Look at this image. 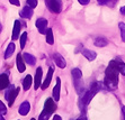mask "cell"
<instances>
[{
	"mask_svg": "<svg viewBox=\"0 0 125 120\" xmlns=\"http://www.w3.org/2000/svg\"><path fill=\"white\" fill-rule=\"evenodd\" d=\"M118 70L116 66L109 62L107 69L105 70V79H104V84L108 90H116L118 86Z\"/></svg>",
	"mask_w": 125,
	"mask_h": 120,
	"instance_id": "6da1fadb",
	"label": "cell"
},
{
	"mask_svg": "<svg viewBox=\"0 0 125 120\" xmlns=\"http://www.w3.org/2000/svg\"><path fill=\"white\" fill-rule=\"evenodd\" d=\"M56 110V104L54 102V100L53 99H47L45 101V104H44V109L42 113L40 114V118L38 120H49V118L51 117L53 114V112Z\"/></svg>",
	"mask_w": 125,
	"mask_h": 120,
	"instance_id": "7a4b0ae2",
	"label": "cell"
},
{
	"mask_svg": "<svg viewBox=\"0 0 125 120\" xmlns=\"http://www.w3.org/2000/svg\"><path fill=\"white\" fill-rule=\"evenodd\" d=\"M71 74H72V79L73 82H74V86H76V90L78 91L79 93H81L82 90H83V82H82V72L79 69H72L71 71Z\"/></svg>",
	"mask_w": 125,
	"mask_h": 120,
	"instance_id": "3957f363",
	"label": "cell"
},
{
	"mask_svg": "<svg viewBox=\"0 0 125 120\" xmlns=\"http://www.w3.org/2000/svg\"><path fill=\"white\" fill-rule=\"evenodd\" d=\"M7 88H8V90L6 91L5 98H6V100L8 101L9 107H11V105L14 104V102H15V99L17 98L18 93L21 92V89H19V88H15L12 84H9Z\"/></svg>",
	"mask_w": 125,
	"mask_h": 120,
	"instance_id": "277c9868",
	"label": "cell"
},
{
	"mask_svg": "<svg viewBox=\"0 0 125 120\" xmlns=\"http://www.w3.org/2000/svg\"><path fill=\"white\" fill-rule=\"evenodd\" d=\"M96 93H97V91L95 90V89L91 88L90 90L87 91V92L82 95L81 100H80V107H81L82 110H84V109H86V107L89 104V102H90L91 99L95 97V94H96Z\"/></svg>",
	"mask_w": 125,
	"mask_h": 120,
	"instance_id": "5b68a950",
	"label": "cell"
},
{
	"mask_svg": "<svg viewBox=\"0 0 125 120\" xmlns=\"http://www.w3.org/2000/svg\"><path fill=\"white\" fill-rule=\"evenodd\" d=\"M49 9L54 14H60L62 10V0H45Z\"/></svg>",
	"mask_w": 125,
	"mask_h": 120,
	"instance_id": "8992f818",
	"label": "cell"
},
{
	"mask_svg": "<svg viewBox=\"0 0 125 120\" xmlns=\"http://www.w3.org/2000/svg\"><path fill=\"white\" fill-rule=\"evenodd\" d=\"M53 61L55 62L56 66H59L60 69H64L65 66H67V63H65V60H64V57L61 55V54H59V53L53 54Z\"/></svg>",
	"mask_w": 125,
	"mask_h": 120,
	"instance_id": "52a82bcc",
	"label": "cell"
},
{
	"mask_svg": "<svg viewBox=\"0 0 125 120\" xmlns=\"http://www.w3.org/2000/svg\"><path fill=\"white\" fill-rule=\"evenodd\" d=\"M60 91H61V80H60V77H56V84L52 92L54 101H59L60 100Z\"/></svg>",
	"mask_w": 125,
	"mask_h": 120,
	"instance_id": "ba28073f",
	"label": "cell"
},
{
	"mask_svg": "<svg viewBox=\"0 0 125 120\" xmlns=\"http://www.w3.org/2000/svg\"><path fill=\"white\" fill-rule=\"evenodd\" d=\"M42 76H43V71H42V68H37V70H36V74H35V83H34L35 90H37L38 88H41Z\"/></svg>",
	"mask_w": 125,
	"mask_h": 120,
	"instance_id": "9c48e42d",
	"label": "cell"
},
{
	"mask_svg": "<svg viewBox=\"0 0 125 120\" xmlns=\"http://www.w3.org/2000/svg\"><path fill=\"white\" fill-rule=\"evenodd\" d=\"M36 27H37L38 32L41 33V34H45L46 32V26H47V20L46 19H44V18H38L37 20H36Z\"/></svg>",
	"mask_w": 125,
	"mask_h": 120,
	"instance_id": "30bf717a",
	"label": "cell"
},
{
	"mask_svg": "<svg viewBox=\"0 0 125 120\" xmlns=\"http://www.w3.org/2000/svg\"><path fill=\"white\" fill-rule=\"evenodd\" d=\"M52 77H53V69L50 68L49 72H47V75H46V79L44 80L43 84H41L42 90H45L46 88H49V85L51 84V81H52Z\"/></svg>",
	"mask_w": 125,
	"mask_h": 120,
	"instance_id": "8fae6325",
	"label": "cell"
},
{
	"mask_svg": "<svg viewBox=\"0 0 125 120\" xmlns=\"http://www.w3.org/2000/svg\"><path fill=\"white\" fill-rule=\"evenodd\" d=\"M112 63L116 66V69L118 70L119 73L123 74V75H125V63L122 61V60H119V59L113 60V61H112Z\"/></svg>",
	"mask_w": 125,
	"mask_h": 120,
	"instance_id": "7c38bea8",
	"label": "cell"
},
{
	"mask_svg": "<svg viewBox=\"0 0 125 120\" xmlns=\"http://www.w3.org/2000/svg\"><path fill=\"white\" fill-rule=\"evenodd\" d=\"M16 63H17V70L19 73H23L26 70V66H25V62L23 60V55L18 54L17 57H16Z\"/></svg>",
	"mask_w": 125,
	"mask_h": 120,
	"instance_id": "4fadbf2b",
	"label": "cell"
},
{
	"mask_svg": "<svg viewBox=\"0 0 125 120\" xmlns=\"http://www.w3.org/2000/svg\"><path fill=\"white\" fill-rule=\"evenodd\" d=\"M29 110H31V104H29V102L28 101H24L21 104L19 109H18V112H19V114H21V116H26V114H28Z\"/></svg>",
	"mask_w": 125,
	"mask_h": 120,
	"instance_id": "5bb4252c",
	"label": "cell"
},
{
	"mask_svg": "<svg viewBox=\"0 0 125 120\" xmlns=\"http://www.w3.org/2000/svg\"><path fill=\"white\" fill-rule=\"evenodd\" d=\"M23 60H24V62L27 63L28 65H35V63H36L35 56L32 55V54H29V53H24L23 54Z\"/></svg>",
	"mask_w": 125,
	"mask_h": 120,
	"instance_id": "9a60e30c",
	"label": "cell"
},
{
	"mask_svg": "<svg viewBox=\"0 0 125 120\" xmlns=\"http://www.w3.org/2000/svg\"><path fill=\"white\" fill-rule=\"evenodd\" d=\"M82 55H83L88 61H94V60L97 57L96 52H94V51H91V50H87V48L82 50Z\"/></svg>",
	"mask_w": 125,
	"mask_h": 120,
	"instance_id": "2e32d148",
	"label": "cell"
},
{
	"mask_svg": "<svg viewBox=\"0 0 125 120\" xmlns=\"http://www.w3.org/2000/svg\"><path fill=\"white\" fill-rule=\"evenodd\" d=\"M21 23L19 20H15L14 24V32H12V39L16 41L19 38V32H21Z\"/></svg>",
	"mask_w": 125,
	"mask_h": 120,
	"instance_id": "e0dca14e",
	"label": "cell"
},
{
	"mask_svg": "<svg viewBox=\"0 0 125 120\" xmlns=\"http://www.w3.org/2000/svg\"><path fill=\"white\" fill-rule=\"evenodd\" d=\"M9 85V76L7 74H1L0 75V90H3L6 89Z\"/></svg>",
	"mask_w": 125,
	"mask_h": 120,
	"instance_id": "ac0fdd59",
	"label": "cell"
},
{
	"mask_svg": "<svg viewBox=\"0 0 125 120\" xmlns=\"http://www.w3.org/2000/svg\"><path fill=\"white\" fill-rule=\"evenodd\" d=\"M21 16L23 18H27V19L32 18V16H33V8H31L29 6L24 7L23 10L21 11Z\"/></svg>",
	"mask_w": 125,
	"mask_h": 120,
	"instance_id": "d6986e66",
	"label": "cell"
},
{
	"mask_svg": "<svg viewBox=\"0 0 125 120\" xmlns=\"http://www.w3.org/2000/svg\"><path fill=\"white\" fill-rule=\"evenodd\" d=\"M94 43H95V45L97 47H105V46H107L108 41L105 37H97Z\"/></svg>",
	"mask_w": 125,
	"mask_h": 120,
	"instance_id": "ffe728a7",
	"label": "cell"
},
{
	"mask_svg": "<svg viewBox=\"0 0 125 120\" xmlns=\"http://www.w3.org/2000/svg\"><path fill=\"white\" fill-rule=\"evenodd\" d=\"M32 81H33L32 76H31V75H26V77H25V79H24V81H23V88H24V90H25V91H28L29 90L31 85H32Z\"/></svg>",
	"mask_w": 125,
	"mask_h": 120,
	"instance_id": "44dd1931",
	"label": "cell"
},
{
	"mask_svg": "<svg viewBox=\"0 0 125 120\" xmlns=\"http://www.w3.org/2000/svg\"><path fill=\"white\" fill-rule=\"evenodd\" d=\"M45 35H46V43L50 45H53L54 44V38H53V30L51 28L45 32Z\"/></svg>",
	"mask_w": 125,
	"mask_h": 120,
	"instance_id": "7402d4cb",
	"label": "cell"
},
{
	"mask_svg": "<svg viewBox=\"0 0 125 120\" xmlns=\"http://www.w3.org/2000/svg\"><path fill=\"white\" fill-rule=\"evenodd\" d=\"M15 44L14 43H10V44L8 45V47H7L6 50V53H5V59H9L10 56L12 55V53L15 52Z\"/></svg>",
	"mask_w": 125,
	"mask_h": 120,
	"instance_id": "603a6c76",
	"label": "cell"
},
{
	"mask_svg": "<svg viewBox=\"0 0 125 120\" xmlns=\"http://www.w3.org/2000/svg\"><path fill=\"white\" fill-rule=\"evenodd\" d=\"M21 48H24L26 45V41H27V33H23L21 35Z\"/></svg>",
	"mask_w": 125,
	"mask_h": 120,
	"instance_id": "cb8c5ba5",
	"label": "cell"
},
{
	"mask_svg": "<svg viewBox=\"0 0 125 120\" xmlns=\"http://www.w3.org/2000/svg\"><path fill=\"white\" fill-rule=\"evenodd\" d=\"M119 30H121V37L122 41L125 43V24L124 23H119Z\"/></svg>",
	"mask_w": 125,
	"mask_h": 120,
	"instance_id": "d4e9b609",
	"label": "cell"
},
{
	"mask_svg": "<svg viewBox=\"0 0 125 120\" xmlns=\"http://www.w3.org/2000/svg\"><path fill=\"white\" fill-rule=\"evenodd\" d=\"M27 6H29L31 8H36L37 7V0H27Z\"/></svg>",
	"mask_w": 125,
	"mask_h": 120,
	"instance_id": "484cf974",
	"label": "cell"
},
{
	"mask_svg": "<svg viewBox=\"0 0 125 120\" xmlns=\"http://www.w3.org/2000/svg\"><path fill=\"white\" fill-rule=\"evenodd\" d=\"M5 113H7V108L6 105L0 101V114H5Z\"/></svg>",
	"mask_w": 125,
	"mask_h": 120,
	"instance_id": "4316f807",
	"label": "cell"
},
{
	"mask_svg": "<svg viewBox=\"0 0 125 120\" xmlns=\"http://www.w3.org/2000/svg\"><path fill=\"white\" fill-rule=\"evenodd\" d=\"M79 1V3H81L82 6H86V5H88V3H89V1H90V0H78Z\"/></svg>",
	"mask_w": 125,
	"mask_h": 120,
	"instance_id": "83f0119b",
	"label": "cell"
},
{
	"mask_svg": "<svg viewBox=\"0 0 125 120\" xmlns=\"http://www.w3.org/2000/svg\"><path fill=\"white\" fill-rule=\"evenodd\" d=\"M10 3H12L14 6H19V0H9Z\"/></svg>",
	"mask_w": 125,
	"mask_h": 120,
	"instance_id": "f1b7e54d",
	"label": "cell"
},
{
	"mask_svg": "<svg viewBox=\"0 0 125 120\" xmlns=\"http://www.w3.org/2000/svg\"><path fill=\"white\" fill-rule=\"evenodd\" d=\"M99 5H106V3L109 2V0H97Z\"/></svg>",
	"mask_w": 125,
	"mask_h": 120,
	"instance_id": "f546056e",
	"label": "cell"
},
{
	"mask_svg": "<svg viewBox=\"0 0 125 120\" xmlns=\"http://www.w3.org/2000/svg\"><path fill=\"white\" fill-rule=\"evenodd\" d=\"M119 11H121V14H122V15H124V16H125V6H123L122 8L119 9Z\"/></svg>",
	"mask_w": 125,
	"mask_h": 120,
	"instance_id": "4dcf8cb0",
	"label": "cell"
},
{
	"mask_svg": "<svg viewBox=\"0 0 125 120\" xmlns=\"http://www.w3.org/2000/svg\"><path fill=\"white\" fill-rule=\"evenodd\" d=\"M53 120H62V118L60 117V116H58V114H55V116L53 117Z\"/></svg>",
	"mask_w": 125,
	"mask_h": 120,
	"instance_id": "1f68e13d",
	"label": "cell"
},
{
	"mask_svg": "<svg viewBox=\"0 0 125 120\" xmlns=\"http://www.w3.org/2000/svg\"><path fill=\"white\" fill-rule=\"evenodd\" d=\"M122 112H123V116H124V120H125V105L122 107Z\"/></svg>",
	"mask_w": 125,
	"mask_h": 120,
	"instance_id": "d6a6232c",
	"label": "cell"
},
{
	"mask_svg": "<svg viewBox=\"0 0 125 120\" xmlns=\"http://www.w3.org/2000/svg\"><path fill=\"white\" fill-rule=\"evenodd\" d=\"M0 120H5V118L2 117V114H0Z\"/></svg>",
	"mask_w": 125,
	"mask_h": 120,
	"instance_id": "836d02e7",
	"label": "cell"
},
{
	"mask_svg": "<svg viewBox=\"0 0 125 120\" xmlns=\"http://www.w3.org/2000/svg\"><path fill=\"white\" fill-rule=\"evenodd\" d=\"M77 120H82V117H80V118H78Z\"/></svg>",
	"mask_w": 125,
	"mask_h": 120,
	"instance_id": "e575fe53",
	"label": "cell"
},
{
	"mask_svg": "<svg viewBox=\"0 0 125 120\" xmlns=\"http://www.w3.org/2000/svg\"><path fill=\"white\" fill-rule=\"evenodd\" d=\"M82 120H87V119H86V117H82Z\"/></svg>",
	"mask_w": 125,
	"mask_h": 120,
	"instance_id": "d590c367",
	"label": "cell"
},
{
	"mask_svg": "<svg viewBox=\"0 0 125 120\" xmlns=\"http://www.w3.org/2000/svg\"><path fill=\"white\" fill-rule=\"evenodd\" d=\"M31 120H36V119H34V118H32V119H31Z\"/></svg>",
	"mask_w": 125,
	"mask_h": 120,
	"instance_id": "8d00e7d4",
	"label": "cell"
}]
</instances>
